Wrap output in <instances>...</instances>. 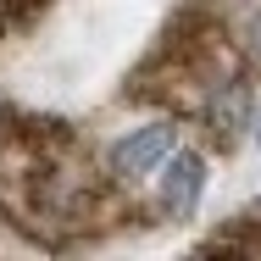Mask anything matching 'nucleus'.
<instances>
[{
	"mask_svg": "<svg viewBox=\"0 0 261 261\" xmlns=\"http://www.w3.org/2000/svg\"><path fill=\"white\" fill-rule=\"evenodd\" d=\"M50 0H0V39H11V34H22L39 11H45Z\"/></svg>",
	"mask_w": 261,
	"mask_h": 261,
	"instance_id": "obj_5",
	"label": "nucleus"
},
{
	"mask_svg": "<svg viewBox=\"0 0 261 261\" xmlns=\"http://www.w3.org/2000/svg\"><path fill=\"white\" fill-rule=\"evenodd\" d=\"M256 139H261V117H256Z\"/></svg>",
	"mask_w": 261,
	"mask_h": 261,
	"instance_id": "obj_6",
	"label": "nucleus"
},
{
	"mask_svg": "<svg viewBox=\"0 0 261 261\" xmlns=\"http://www.w3.org/2000/svg\"><path fill=\"white\" fill-rule=\"evenodd\" d=\"M145 211L111 172L106 145L61 117L0 111V222L39 250L95 245Z\"/></svg>",
	"mask_w": 261,
	"mask_h": 261,
	"instance_id": "obj_1",
	"label": "nucleus"
},
{
	"mask_svg": "<svg viewBox=\"0 0 261 261\" xmlns=\"http://www.w3.org/2000/svg\"><path fill=\"white\" fill-rule=\"evenodd\" d=\"M128 95L195 128L211 150H239V139L256 128L261 56L239 34V22L189 11L161 34L145 67L128 78Z\"/></svg>",
	"mask_w": 261,
	"mask_h": 261,
	"instance_id": "obj_2",
	"label": "nucleus"
},
{
	"mask_svg": "<svg viewBox=\"0 0 261 261\" xmlns=\"http://www.w3.org/2000/svg\"><path fill=\"white\" fill-rule=\"evenodd\" d=\"M178 145H184V122L161 111V117H145V122L122 128L117 139H106V161H111V172L128 189H139V184H150L161 172V161L172 156Z\"/></svg>",
	"mask_w": 261,
	"mask_h": 261,
	"instance_id": "obj_3",
	"label": "nucleus"
},
{
	"mask_svg": "<svg viewBox=\"0 0 261 261\" xmlns=\"http://www.w3.org/2000/svg\"><path fill=\"white\" fill-rule=\"evenodd\" d=\"M206 150L200 145H178L172 156L161 161V172L150 178L156 184V211L161 217H195L200 195H206Z\"/></svg>",
	"mask_w": 261,
	"mask_h": 261,
	"instance_id": "obj_4",
	"label": "nucleus"
}]
</instances>
